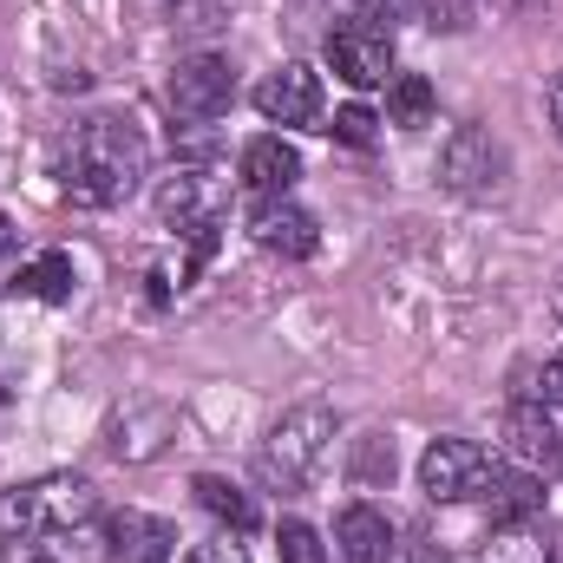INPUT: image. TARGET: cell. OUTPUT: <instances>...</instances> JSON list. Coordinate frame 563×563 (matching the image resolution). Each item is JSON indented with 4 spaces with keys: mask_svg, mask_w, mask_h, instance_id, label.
<instances>
[{
    "mask_svg": "<svg viewBox=\"0 0 563 563\" xmlns=\"http://www.w3.org/2000/svg\"><path fill=\"white\" fill-rule=\"evenodd\" d=\"M144 164H151V151H144L132 119H86L66 139L59 184H66V197L79 210H112V203H125L144 184Z\"/></svg>",
    "mask_w": 563,
    "mask_h": 563,
    "instance_id": "6da1fadb",
    "label": "cell"
},
{
    "mask_svg": "<svg viewBox=\"0 0 563 563\" xmlns=\"http://www.w3.org/2000/svg\"><path fill=\"white\" fill-rule=\"evenodd\" d=\"M0 563H79L59 531H26V538H0Z\"/></svg>",
    "mask_w": 563,
    "mask_h": 563,
    "instance_id": "44dd1931",
    "label": "cell"
},
{
    "mask_svg": "<svg viewBox=\"0 0 563 563\" xmlns=\"http://www.w3.org/2000/svg\"><path fill=\"white\" fill-rule=\"evenodd\" d=\"M106 551H112V563H170L177 558V525L151 518V511H112Z\"/></svg>",
    "mask_w": 563,
    "mask_h": 563,
    "instance_id": "30bf717a",
    "label": "cell"
},
{
    "mask_svg": "<svg viewBox=\"0 0 563 563\" xmlns=\"http://www.w3.org/2000/svg\"><path fill=\"white\" fill-rule=\"evenodd\" d=\"M217 177L203 170V164H177L164 184H157V217L164 223H177V230H203V223H217Z\"/></svg>",
    "mask_w": 563,
    "mask_h": 563,
    "instance_id": "8fae6325",
    "label": "cell"
},
{
    "mask_svg": "<svg viewBox=\"0 0 563 563\" xmlns=\"http://www.w3.org/2000/svg\"><path fill=\"white\" fill-rule=\"evenodd\" d=\"M334 544L347 563H394V525L380 505H347L334 518Z\"/></svg>",
    "mask_w": 563,
    "mask_h": 563,
    "instance_id": "7c38bea8",
    "label": "cell"
},
{
    "mask_svg": "<svg viewBox=\"0 0 563 563\" xmlns=\"http://www.w3.org/2000/svg\"><path fill=\"white\" fill-rule=\"evenodd\" d=\"M276 551H282V563H328L321 531H314V525H301V518H282V525H276Z\"/></svg>",
    "mask_w": 563,
    "mask_h": 563,
    "instance_id": "7402d4cb",
    "label": "cell"
},
{
    "mask_svg": "<svg viewBox=\"0 0 563 563\" xmlns=\"http://www.w3.org/2000/svg\"><path fill=\"white\" fill-rule=\"evenodd\" d=\"M7 250H13V223L0 217V256H7Z\"/></svg>",
    "mask_w": 563,
    "mask_h": 563,
    "instance_id": "f546056e",
    "label": "cell"
},
{
    "mask_svg": "<svg viewBox=\"0 0 563 563\" xmlns=\"http://www.w3.org/2000/svg\"><path fill=\"white\" fill-rule=\"evenodd\" d=\"M472 563H558V544H551V531L538 518H511L472 551Z\"/></svg>",
    "mask_w": 563,
    "mask_h": 563,
    "instance_id": "5bb4252c",
    "label": "cell"
},
{
    "mask_svg": "<svg viewBox=\"0 0 563 563\" xmlns=\"http://www.w3.org/2000/svg\"><path fill=\"white\" fill-rule=\"evenodd\" d=\"M498 472L505 465L478 439H432L420 459V492L432 505H465V498H485Z\"/></svg>",
    "mask_w": 563,
    "mask_h": 563,
    "instance_id": "277c9868",
    "label": "cell"
},
{
    "mask_svg": "<svg viewBox=\"0 0 563 563\" xmlns=\"http://www.w3.org/2000/svg\"><path fill=\"white\" fill-rule=\"evenodd\" d=\"M92 518H99V492H92V478H79V472H46V478H33V485L0 492V538H26V531H59V538H73V531L92 525Z\"/></svg>",
    "mask_w": 563,
    "mask_h": 563,
    "instance_id": "7a4b0ae2",
    "label": "cell"
},
{
    "mask_svg": "<svg viewBox=\"0 0 563 563\" xmlns=\"http://www.w3.org/2000/svg\"><path fill=\"white\" fill-rule=\"evenodd\" d=\"M551 308H558V321H563V276L551 282Z\"/></svg>",
    "mask_w": 563,
    "mask_h": 563,
    "instance_id": "4dcf8cb0",
    "label": "cell"
},
{
    "mask_svg": "<svg viewBox=\"0 0 563 563\" xmlns=\"http://www.w3.org/2000/svg\"><path fill=\"white\" fill-rule=\"evenodd\" d=\"M505 445H511V459H525V465H563V426L558 413L538 400V407H511V420H505Z\"/></svg>",
    "mask_w": 563,
    "mask_h": 563,
    "instance_id": "4fadbf2b",
    "label": "cell"
},
{
    "mask_svg": "<svg viewBox=\"0 0 563 563\" xmlns=\"http://www.w3.org/2000/svg\"><path fill=\"white\" fill-rule=\"evenodd\" d=\"M361 20H387V26H400V20H420L426 0H347Z\"/></svg>",
    "mask_w": 563,
    "mask_h": 563,
    "instance_id": "d4e9b609",
    "label": "cell"
},
{
    "mask_svg": "<svg viewBox=\"0 0 563 563\" xmlns=\"http://www.w3.org/2000/svg\"><path fill=\"white\" fill-rule=\"evenodd\" d=\"M170 439H177V413H170V407H139V413H125V420L112 426V452L132 459V465L157 459Z\"/></svg>",
    "mask_w": 563,
    "mask_h": 563,
    "instance_id": "2e32d148",
    "label": "cell"
},
{
    "mask_svg": "<svg viewBox=\"0 0 563 563\" xmlns=\"http://www.w3.org/2000/svg\"><path fill=\"white\" fill-rule=\"evenodd\" d=\"M387 119H394L400 132H426V125H432V86H426L420 73H394V86H387Z\"/></svg>",
    "mask_w": 563,
    "mask_h": 563,
    "instance_id": "d6986e66",
    "label": "cell"
},
{
    "mask_svg": "<svg viewBox=\"0 0 563 563\" xmlns=\"http://www.w3.org/2000/svg\"><path fill=\"white\" fill-rule=\"evenodd\" d=\"M73 256L66 250H46V256H33L26 269H20V288L33 295V301H73Z\"/></svg>",
    "mask_w": 563,
    "mask_h": 563,
    "instance_id": "ffe728a7",
    "label": "cell"
},
{
    "mask_svg": "<svg viewBox=\"0 0 563 563\" xmlns=\"http://www.w3.org/2000/svg\"><path fill=\"white\" fill-rule=\"evenodd\" d=\"M328 132H334V139H341V144H354V151H367V144L380 139V119H374L367 106H341Z\"/></svg>",
    "mask_w": 563,
    "mask_h": 563,
    "instance_id": "603a6c76",
    "label": "cell"
},
{
    "mask_svg": "<svg viewBox=\"0 0 563 563\" xmlns=\"http://www.w3.org/2000/svg\"><path fill=\"white\" fill-rule=\"evenodd\" d=\"M328 66H334V79H347L354 92L387 86V79H394V33H387V26H367V20L334 26V33H328Z\"/></svg>",
    "mask_w": 563,
    "mask_h": 563,
    "instance_id": "52a82bcc",
    "label": "cell"
},
{
    "mask_svg": "<svg viewBox=\"0 0 563 563\" xmlns=\"http://www.w3.org/2000/svg\"><path fill=\"white\" fill-rule=\"evenodd\" d=\"M394 563H445V551H439L426 531H407V551L394 544Z\"/></svg>",
    "mask_w": 563,
    "mask_h": 563,
    "instance_id": "4316f807",
    "label": "cell"
},
{
    "mask_svg": "<svg viewBox=\"0 0 563 563\" xmlns=\"http://www.w3.org/2000/svg\"><path fill=\"white\" fill-rule=\"evenodd\" d=\"M485 498H492V518H498V525H511V518H538V505H544V485H538L531 472H498Z\"/></svg>",
    "mask_w": 563,
    "mask_h": 563,
    "instance_id": "ac0fdd59",
    "label": "cell"
},
{
    "mask_svg": "<svg viewBox=\"0 0 563 563\" xmlns=\"http://www.w3.org/2000/svg\"><path fill=\"white\" fill-rule=\"evenodd\" d=\"M190 492H197V505H203V511H210L217 525H230V531H250V525H256V505H250V498H243V492H236L230 478L203 472V478H197Z\"/></svg>",
    "mask_w": 563,
    "mask_h": 563,
    "instance_id": "e0dca14e",
    "label": "cell"
},
{
    "mask_svg": "<svg viewBox=\"0 0 563 563\" xmlns=\"http://www.w3.org/2000/svg\"><path fill=\"white\" fill-rule=\"evenodd\" d=\"M256 112L269 125H321V73L301 66V59H282L256 86Z\"/></svg>",
    "mask_w": 563,
    "mask_h": 563,
    "instance_id": "ba28073f",
    "label": "cell"
},
{
    "mask_svg": "<svg viewBox=\"0 0 563 563\" xmlns=\"http://www.w3.org/2000/svg\"><path fill=\"white\" fill-rule=\"evenodd\" d=\"M230 99H236V73H230V59H217V53L177 59V73H170V112H177V119L210 125V119L230 112Z\"/></svg>",
    "mask_w": 563,
    "mask_h": 563,
    "instance_id": "8992f818",
    "label": "cell"
},
{
    "mask_svg": "<svg viewBox=\"0 0 563 563\" xmlns=\"http://www.w3.org/2000/svg\"><path fill=\"white\" fill-rule=\"evenodd\" d=\"M250 236H256V250L288 256V263H301V256L321 250V223H314L301 203H288V197H269V203L250 217Z\"/></svg>",
    "mask_w": 563,
    "mask_h": 563,
    "instance_id": "9c48e42d",
    "label": "cell"
},
{
    "mask_svg": "<svg viewBox=\"0 0 563 563\" xmlns=\"http://www.w3.org/2000/svg\"><path fill=\"white\" fill-rule=\"evenodd\" d=\"M439 184L459 190V197H492L505 184V144L485 125H459L439 151Z\"/></svg>",
    "mask_w": 563,
    "mask_h": 563,
    "instance_id": "5b68a950",
    "label": "cell"
},
{
    "mask_svg": "<svg viewBox=\"0 0 563 563\" xmlns=\"http://www.w3.org/2000/svg\"><path fill=\"white\" fill-rule=\"evenodd\" d=\"M301 177V151L282 139H250L243 144V184L263 197H288V184Z\"/></svg>",
    "mask_w": 563,
    "mask_h": 563,
    "instance_id": "9a60e30c",
    "label": "cell"
},
{
    "mask_svg": "<svg viewBox=\"0 0 563 563\" xmlns=\"http://www.w3.org/2000/svg\"><path fill=\"white\" fill-rule=\"evenodd\" d=\"M551 125H558V139H563V73L551 79Z\"/></svg>",
    "mask_w": 563,
    "mask_h": 563,
    "instance_id": "f1b7e54d",
    "label": "cell"
},
{
    "mask_svg": "<svg viewBox=\"0 0 563 563\" xmlns=\"http://www.w3.org/2000/svg\"><path fill=\"white\" fill-rule=\"evenodd\" d=\"M538 400H544L551 413H563V354H551V361H544V380H538Z\"/></svg>",
    "mask_w": 563,
    "mask_h": 563,
    "instance_id": "83f0119b",
    "label": "cell"
},
{
    "mask_svg": "<svg viewBox=\"0 0 563 563\" xmlns=\"http://www.w3.org/2000/svg\"><path fill=\"white\" fill-rule=\"evenodd\" d=\"M354 478H361V485H380V478H394V445H387V439H367V445H361V465H354Z\"/></svg>",
    "mask_w": 563,
    "mask_h": 563,
    "instance_id": "cb8c5ba5",
    "label": "cell"
},
{
    "mask_svg": "<svg viewBox=\"0 0 563 563\" xmlns=\"http://www.w3.org/2000/svg\"><path fill=\"white\" fill-rule=\"evenodd\" d=\"M328 445H334V413H328L321 400L288 407V413L269 426L263 452H256V478H263L269 492H301V485L328 465Z\"/></svg>",
    "mask_w": 563,
    "mask_h": 563,
    "instance_id": "3957f363",
    "label": "cell"
},
{
    "mask_svg": "<svg viewBox=\"0 0 563 563\" xmlns=\"http://www.w3.org/2000/svg\"><path fill=\"white\" fill-rule=\"evenodd\" d=\"M184 563H250V551H243V544H230V538H210V544H197Z\"/></svg>",
    "mask_w": 563,
    "mask_h": 563,
    "instance_id": "484cf974",
    "label": "cell"
}]
</instances>
